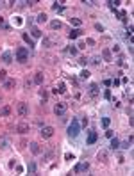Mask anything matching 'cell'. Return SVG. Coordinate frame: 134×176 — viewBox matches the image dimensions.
<instances>
[{
    "label": "cell",
    "mask_w": 134,
    "mask_h": 176,
    "mask_svg": "<svg viewBox=\"0 0 134 176\" xmlns=\"http://www.w3.org/2000/svg\"><path fill=\"white\" fill-rule=\"evenodd\" d=\"M16 60L18 62H27L29 60V50L25 48V46H20V48H16Z\"/></svg>",
    "instance_id": "2"
},
{
    "label": "cell",
    "mask_w": 134,
    "mask_h": 176,
    "mask_svg": "<svg viewBox=\"0 0 134 176\" xmlns=\"http://www.w3.org/2000/svg\"><path fill=\"white\" fill-rule=\"evenodd\" d=\"M2 60H4L5 64H11L13 62V53L11 52H4L2 53Z\"/></svg>",
    "instance_id": "12"
},
{
    "label": "cell",
    "mask_w": 134,
    "mask_h": 176,
    "mask_svg": "<svg viewBox=\"0 0 134 176\" xmlns=\"http://www.w3.org/2000/svg\"><path fill=\"white\" fill-rule=\"evenodd\" d=\"M0 116H2V118H7V116H11V107H9V105L2 107V109H0Z\"/></svg>",
    "instance_id": "13"
},
{
    "label": "cell",
    "mask_w": 134,
    "mask_h": 176,
    "mask_svg": "<svg viewBox=\"0 0 134 176\" xmlns=\"http://www.w3.org/2000/svg\"><path fill=\"white\" fill-rule=\"evenodd\" d=\"M109 123H111V119H109V118H104V119H102V125H104L105 128L109 126Z\"/></svg>",
    "instance_id": "35"
},
{
    "label": "cell",
    "mask_w": 134,
    "mask_h": 176,
    "mask_svg": "<svg viewBox=\"0 0 134 176\" xmlns=\"http://www.w3.org/2000/svg\"><path fill=\"white\" fill-rule=\"evenodd\" d=\"M39 133H41L43 139H50L54 135V128L52 126H41V132H39Z\"/></svg>",
    "instance_id": "4"
},
{
    "label": "cell",
    "mask_w": 134,
    "mask_h": 176,
    "mask_svg": "<svg viewBox=\"0 0 134 176\" xmlns=\"http://www.w3.org/2000/svg\"><path fill=\"white\" fill-rule=\"evenodd\" d=\"M125 64V59L123 57H118V66H123Z\"/></svg>",
    "instance_id": "39"
},
{
    "label": "cell",
    "mask_w": 134,
    "mask_h": 176,
    "mask_svg": "<svg viewBox=\"0 0 134 176\" xmlns=\"http://www.w3.org/2000/svg\"><path fill=\"white\" fill-rule=\"evenodd\" d=\"M36 169H38L36 162H29V165H27V171H29V174H36Z\"/></svg>",
    "instance_id": "17"
},
{
    "label": "cell",
    "mask_w": 134,
    "mask_h": 176,
    "mask_svg": "<svg viewBox=\"0 0 134 176\" xmlns=\"http://www.w3.org/2000/svg\"><path fill=\"white\" fill-rule=\"evenodd\" d=\"M88 62H90V60L86 59V57H80V59H79V64H80V66H86Z\"/></svg>",
    "instance_id": "31"
},
{
    "label": "cell",
    "mask_w": 134,
    "mask_h": 176,
    "mask_svg": "<svg viewBox=\"0 0 134 176\" xmlns=\"http://www.w3.org/2000/svg\"><path fill=\"white\" fill-rule=\"evenodd\" d=\"M64 158H66V160H73L75 157H73V153H66V155H64Z\"/></svg>",
    "instance_id": "36"
},
{
    "label": "cell",
    "mask_w": 134,
    "mask_h": 176,
    "mask_svg": "<svg viewBox=\"0 0 134 176\" xmlns=\"http://www.w3.org/2000/svg\"><path fill=\"white\" fill-rule=\"evenodd\" d=\"M39 96H41L43 100H46V98H48V93H46L45 89H41V91H39Z\"/></svg>",
    "instance_id": "32"
},
{
    "label": "cell",
    "mask_w": 134,
    "mask_h": 176,
    "mask_svg": "<svg viewBox=\"0 0 134 176\" xmlns=\"http://www.w3.org/2000/svg\"><path fill=\"white\" fill-rule=\"evenodd\" d=\"M54 91H56V93H66V85L63 84V82H59V85H57V89H54Z\"/></svg>",
    "instance_id": "25"
},
{
    "label": "cell",
    "mask_w": 134,
    "mask_h": 176,
    "mask_svg": "<svg viewBox=\"0 0 134 176\" xmlns=\"http://www.w3.org/2000/svg\"><path fill=\"white\" fill-rule=\"evenodd\" d=\"M61 27H63V23L59 22V20H54V22H50V29H52V30H59Z\"/></svg>",
    "instance_id": "16"
},
{
    "label": "cell",
    "mask_w": 134,
    "mask_h": 176,
    "mask_svg": "<svg viewBox=\"0 0 134 176\" xmlns=\"http://www.w3.org/2000/svg\"><path fill=\"white\" fill-rule=\"evenodd\" d=\"M16 132H18V133H22V135H23V133H27V132H29V125H27V123H20V125L16 126Z\"/></svg>",
    "instance_id": "11"
},
{
    "label": "cell",
    "mask_w": 134,
    "mask_h": 176,
    "mask_svg": "<svg viewBox=\"0 0 134 176\" xmlns=\"http://www.w3.org/2000/svg\"><path fill=\"white\" fill-rule=\"evenodd\" d=\"M90 171V164L88 162H82V164H79L75 167V173H88Z\"/></svg>",
    "instance_id": "7"
},
{
    "label": "cell",
    "mask_w": 134,
    "mask_h": 176,
    "mask_svg": "<svg viewBox=\"0 0 134 176\" xmlns=\"http://www.w3.org/2000/svg\"><path fill=\"white\" fill-rule=\"evenodd\" d=\"M77 46H70V48H66V53H70V55H77Z\"/></svg>",
    "instance_id": "27"
},
{
    "label": "cell",
    "mask_w": 134,
    "mask_h": 176,
    "mask_svg": "<svg viewBox=\"0 0 134 176\" xmlns=\"http://www.w3.org/2000/svg\"><path fill=\"white\" fill-rule=\"evenodd\" d=\"M88 77H90V73L86 71V70H84V71H80V78H82V80H86Z\"/></svg>",
    "instance_id": "33"
},
{
    "label": "cell",
    "mask_w": 134,
    "mask_h": 176,
    "mask_svg": "<svg viewBox=\"0 0 134 176\" xmlns=\"http://www.w3.org/2000/svg\"><path fill=\"white\" fill-rule=\"evenodd\" d=\"M36 22L38 23H45L46 22V14H45V12H39V14L36 16Z\"/></svg>",
    "instance_id": "23"
},
{
    "label": "cell",
    "mask_w": 134,
    "mask_h": 176,
    "mask_svg": "<svg viewBox=\"0 0 134 176\" xmlns=\"http://www.w3.org/2000/svg\"><path fill=\"white\" fill-rule=\"evenodd\" d=\"M66 109H68V105H66L64 101H57L56 107H54V114H56V116H64Z\"/></svg>",
    "instance_id": "3"
},
{
    "label": "cell",
    "mask_w": 134,
    "mask_h": 176,
    "mask_svg": "<svg viewBox=\"0 0 134 176\" xmlns=\"http://www.w3.org/2000/svg\"><path fill=\"white\" fill-rule=\"evenodd\" d=\"M118 148H120V141L116 137H111V150L115 151V150H118Z\"/></svg>",
    "instance_id": "19"
},
{
    "label": "cell",
    "mask_w": 134,
    "mask_h": 176,
    "mask_svg": "<svg viewBox=\"0 0 134 176\" xmlns=\"http://www.w3.org/2000/svg\"><path fill=\"white\" fill-rule=\"evenodd\" d=\"M18 114H20L22 118L29 116V107H27V103H20V105H18Z\"/></svg>",
    "instance_id": "5"
},
{
    "label": "cell",
    "mask_w": 134,
    "mask_h": 176,
    "mask_svg": "<svg viewBox=\"0 0 134 176\" xmlns=\"http://www.w3.org/2000/svg\"><path fill=\"white\" fill-rule=\"evenodd\" d=\"M104 96H105L107 100H109V98H111V91H109V89H107V91H105V94H104Z\"/></svg>",
    "instance_id": "42"
},
{
    "label": "cell",
    "mask_w": 134,
    "mask_h": 176,
    "mask_svg": "<svg viewBox=\"0 0 134 176\" xmlns=\"http://www.w3.org/2000/svg\"><path fill=\"white\" fill-rule=\"evenodd\" d=\"M70 23L75 25V27H80V25H82V20H79V18H70Z\"/></svg>",
    "instance_id": "26"
},
{
    "label": "cell",
    "mask_w": 134,
    "mask_h": 176,
    "mask_svg": "<svg viewBox=\"0 0 134 176\" xmlns=\"http://www.w3.org/2000/svg\"><path fill=\"white\" fill-rule=\"evenodd\" d=\"M15 85H16V80H15V78H7V80L4 82V87H5V89H13Z\"/></svg>",
    "instance_id": "14"
},
{
    "label": "cell",
    "mask_w": 134,
    "mask_h": 176,
    "mask_svg": "<svg viewBox=\"0 0 134 176\" xmlns=\"http://www.w3.org/2000/svg\"><path fill=\"white\" fill-rule=\"evenodd\" d=\"M0 29H9V25H5V20L0 16Z\"/></svg>",
    "instance_id": "30"
},
{
    "label": "cell",
    "mask_w": 134,
    "mask_h": 176,
    "mask_svg": "<svg viewBox=\"0 0 134 176\" xmlns=\"http://www.w3.org/2000/svg\"><path fill=\"white\" fill-rule=\"evenodd\" d=\"M77 48H80V50H82V48H86V43H82V41H80V43L77 45Z\"/></svg>",
    "instance_id": "40"
},
{
    "label": "cell",
    "mask_w": 134,
    "mask_h": 176,
    "mask_svg": "<svg viewBox=\"0 0 134 176\" xmlns=\"http://www.w3.org/2000/svg\"><path fill=\"white\" fill-rule=\"evenodd\" d=\"M97 139H98V133L95 130H91L90 135H88V144H95L97 143Z\"/></svg>",
    "instance_id": "10"
},
{
    "label": "cell",
    "mask_w": 134,
    "mask_h": 176,
    "mask_svg": "<svg viewBox=\"0 0 134 176\" xmlns=\"http://www.w3.org/2000/svg\"><path fill=\"white\" fill-rule=\"evenodd\" d=\"M100 60H102L100 57H93V59H91V62L95 64V66H98V64H100Z\"/></svg>",
    "instance_id": "34"
},
{
    "label": "cell",
    "mask_w": 134,
    "mask_h": 176,
    "mask_svg": "<svg viewBox=\"0 0 134 176\" xmlns=\"http://www.w3.org/2000/svg\"><path fill=\"white\" fill-rule=\"evenodd\" d=\"M95 29H97V30H100V32H104V27L100 25V23H95Z\"/></svg>",
    "instance_id": "38"
},
{
    "label": "cell",
    "mask_w": 134,
    "mask_h": 176,
    "mask_svg": "<svg viewBox=\"0 0 134 176\" xmlns=\"http://www.w3.org/2000/svg\"><path fill=\"white\" fill-rule=\"evenodd\" d=\"M80 34H82V30H79V29H75V30H70V34H68V37L70 39H75V37H79Z\"/></svg>",
    "instance_id": "20"
},
{
    "label": "cell",
    "mask_w": 134,
    "mask_h": 176,
    "mask_svg": "<svg viewBox=\"0 0 134 176\" xmlns=\"http://www.w3.org/2000/svg\"><path fill=\"white\" fill-rule=\"evenodd\" d=\"M52 9H54V11H56V12H63V11H64V7H63V5H59L57 2H56V4H54V5H52Z\"/></svg>",
    "instance_id": "28"
},
{
    "label": "cell",
    "mask_w": 134,
    "mask_h": 176,
    "mask_svg": "<svg viewBox=\"0 0 134 176\" xmlns=\"http://www.w3.org/2000/svg\"><path fill=\"white\" fill-rule=\"evenodd\" d=\"M102 60H105V62H111L113 60V53H111V50H102Z\"/></svg>",
    "instance_id": "9"
},
{
    "label": "cell",
    "mask_w": 134,
    "mask_h": 176,
    "mask_svg": "<svg viewBox=\"0 0 134 176\" xmlns=\"http://www.w3.org/2000/svg\"><path fill=\"white\" fill-rule=\"evenodd\" d=\"M86 43H88V45H91V46H93V45H95V41H93V39H91V37H90V39H86Z\"/></svg>",
    "instance_id": "43"
},
{
    "label": "cell",
    "mask_w": 134,
    "mask_h": 176,
    "mask_svg": "<svg viewBox=\"0 0 134 176\" xmlns=\"http://www.w3.org/2000/svg\"><path fill=\"white\" fill-rule=\"evenodd\" d=\"M22 37H23V41H25L27 45H29V46H31V48H34V46H36V45H34V41H32V37L29 36V34H23V36H22Z\"/></svg>",
    "instance_id": "15"
},
{
    "label": "cell",
    "mask_w": 134,
    "mask_h": 176,
    "mask_svg": "<svg viewBox=\"0 0 134 176\" xmlns=\"http://www.w3.org/2000/svg\"><path fill=\"white\" fill-rule=\"evenodd\" d=\"M98 94H100L98 84H91V85H90V96H91V98H97Z\"/></svg>",
    "instance_id": "6"
},
{
    "label": "cell",
    "mask_w": 134,
    "mask_h": 176,
    "mask_svg": "<svg viewBox=\"0 0 134 176\" xmlns=\"http://www.w3.org/2000/svg\"><path fill=\"white\" fill-rule=\"evenodd\" d=\"M7 80V73H5V70H0V82H5Z\"/></svg>",
    "instance_id": "29"
},
{
    "label": "cell",
    "mask_w": 134,
    "mask_h": 176,
    "mask_svg": "<svg viewBox=\"0 0 134 176\" xmlns=\"http://www.w3.org/2000/svg\"><path fill=\"white\" fill-rule=\"evenodd\" d=\"M31 36H32V37H41V30H39L38 27H34V29L31 30Z\"/></svg>",
    "instance_id": "24"
},
{
    "label": "cell",
    "mask_w": 134,
    "mask_h": 176,
    "mask_svg": "<svg viewBox=\"0 0 134 176\" xmlns=\"http://www.w3.org/2000/svg\"><path fill=\"white\" fill-rule=\"evenodd\" d=\"M97 158H98L100 162H104V164H105V162L109 160V153H107L105 150H100V151H98V155H97Z\"/></svg>",
    "instance_id": "8"
},
{
    "label": "cell",
    "mask_w": 134,
    "mask_h": 176,
    "mask_svg": "<svg viewBox=\"0 0 134 176\" xmlns=\"http://www.w3.org/2000/svg\"><path fill=\"white\" fill-rule=\"evenodd\" d=\"M31 151L34 153V155H38V153H41V148H39L38 143H31Z\"/></svg>",
    "instance_id": "18"
},
{
    "label": "cell",
    "mask_w": 134,
    "mask_h": 176,
    "mask_svg": "<svg viewBox=\"0 0 134 176\" xmlns=\"http://www.w3.org/2000/svg\"><path fill=\"white\" fill-rule=\"evenodd\" d=\"M79 132H80V125H79L77 118H73L72 123H70V126H68V135H70L72 139H75L77 135H79Z\"/></svg>",
    "instance_id": "1"
},
{
    "label": "cell",
    "mask_w": 134,
    "mask_h": 176,
    "mask_svg": "<svg viewBox=\"0 0 134 176\" xmlns=\"http://www.w3.org/2000/svg\"><path fill=\"white\" fill-rule=\"evenodd\" d=\"M43 78H45V77H43V73H41V71H38V73H36V77H34V82H36V84H43Z\"/></svg>",
    "instance_id": "22"
},
{
    "label": "cell",
    "mask_w": 134,
    "mask_h": 176,
    "mask_svg": "<svg viewBox=\"0 0 134 176\" xmlns=\"http://www.w3.org/2000/svg\"><path fill=\"white\" fill-rule=\"evenodd\" d=\"M113 52L118 53V52H120V45H115V46H113Z\"/></svg>",
    "instance_id": "41"
},
{
    "label": "cell",
    "mask_w": 134,
    "mask_h": 176,
    "mask_svg": "<svg viewBox=\"0 0 134 176\" xmlns=\"http://www.w3.org/2000/svg\"><path fill=\"white\" fill-rule=\"evenodd\" d=\"M105 137H109V139L115 137V135H113V130H105Z\"/></svg>",
    "instance_id": "37"
},
{
    "label": "cell",
    "mask_w": 134,
    "mask_h": 176,
    "mask_svg": "<svg viewBox=\"0 0 134 176\" xmlns=\"http://www.w3.org/2000/svg\"><path fill=\"white\" fill-rule=\"evenodd\" d=\"M52 45H54V39L52 37H43V46H45V48H50Z\"/></svg>",
    "instance_id": "21"
},
{
    "label": "cell",
    "mask_w": 134,
    "mask_h": 176,
    "mask_svg": "<svg viewBox=\"0 0 134 176\" xmlns=\"http://www.w3.org/2000/svg\"><path fill=\"white\" fill-rule=\"evenodd\" d=\"M0 101H2V96H0Z\"/></svg>",
    "instance_id": "44"
}]
</instances>
